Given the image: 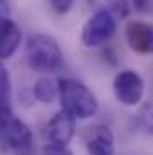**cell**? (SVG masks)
<instances>
[{
	"instance_id": "3957f363",
	"label": "cell",
	"mask_w": 153,
	"mask_h": 155,
	"mask_svg": "<svg viewBox=\"0 0 153 155\" xmlns=\"http://www.w3.org/2000/svg\"><path fill=\"white\" fill-rule=\"evenodd\" d=\"M27 63L33 71L54 72L63 65V52L58 41L49 35H31L25 47Z\"/></svg>"
},
{
	"instance_id": "8992f818",
	"label": "cell",
	"mask_w": 153,
	"mask_h": 155,
	"mask_svg": "<svg viewBox=\"0 0 153 155\" xmlns=\"http://www.w3.org/2000/svg\"><path fill=\"white\" fill-rule=\"evenodd\" d=\"M126 41L139 54H153V24L133 20L126 25Z\"/></svg>"
},
{
	"instance_id": "8fae6325",
	"label": "cell",
	"mask_w": 153,
	"mask_h": 155,
	"mask_svg": "<svg viewBox=\"0 0 153 155\" xmlns=\"http://www.w3.org/2000/svg\"><path fill=\"white\" fill-rule=\"evenodd\" d=\"M34 97L40 103H52L58 97V81H54L52 78L43 76L34 83Z\"/></svg>"
},
{
	"instance_id": "5bb4252c",
	"label": "cell",
	"mask_w": 153,
	"mask_h": 155,
	"mask_svg": "<svg viewBox=\"0 0 153 155\" xmlns=\"http://www.w3.org/2000/svg\"><path fill=\"white\" fill-rule=\"evenodd\" d=\"M49 4L56 15H67L72 9L74 0H49Z\"/></svg>"
},
{
	"instance_id": "2e32d148",
	"label": "cell",
	"mask_w": 153,
	"mask_h": 155,
	"mask_svg": "<svg viewBox=\"0 0 153 155\" xmlns=\"http://www.w3.org/2000/svg\"><path fill=\"white\" fill-rule=\"evenodd\" d=\"M133 7L139 13H148L151 11V0H133Z\"/></svg>"
},
{
	"instance_id": "7c38bea8",
	"label": "cell",
	"mask_w": 153,
	"mask_h": 155,
	"mask_svg": "<svg viewBox=\"0 0 153 155\" xmlns=\"http://www.w3.org/2000/svg\"><path fill=\"white\" fill-rule=\"evenodd\" d=\"M0 107H11V79L7 69L0 63Z\"/></svg>"
},
{
	"instance_id": "9c48e42d",
	"label": "cell",
	"mask_w": 153,
	"mask_h": 155,
	"mask_svg": "<svg viewBox=\"0 0 153 155\" xmlns=\"http://www.w3.org/2000/svg\"><path fill=\"white\" fill-rule=\"evenodd\" d=\"M22 41V31L18 24L11 18L0 20V61L11 58Z\"/></svg>"
},
{
	"instance_id": "277c9868",
	"label": "cell",
	"mask_w": 153,
	"mask_h": 155,
	"mask_svg": "<svg viewBox=\"0 0 153 155\" xmlns=\"http://www.w3.org/2000/svg\"><path fill=\"white\" fill-rule=\"evenodd\" d=\"M115 33V16L106 11H96L81 31V41L86 47H99Z\"/></svg>"
},
{
	"instance_id": "e0dca14e",
	"label": "cell",
	"mask_w": 153,
	"mask_h": 155,
	"mask_svg": "<svg viewBox=\"0 0 153 155\" xmlns=\"http://www.w3.org/2000/svg\"><path fill=\"white\" fill-rule=\"evenodd\" d=\"M2 18H9V4H7V0H0V20Z\"/></svg>"
},
{
	"instance_id": "30bf717a",
	"label": "cell",
	"mask_w": 153,
	"mask_h": 155,
	"mask_svg": "<svg viewBox=\"0 0 153 155\" xmlns=\"http://www.w3.org/2000/svg\"><path fill=\"white\" fill-rule=\"evenodd\" d=\"M94 11H106L115 18H124L130 13V0H86Z\"/></svg>"
},
{
	"instance_id": "6da1fadb",
	"label": "cell",
	"mask_w": 153,
	"mask_h": 155,
	"mask_svg": "<svg viewBox=\"0 0 153 155\" xmlns=\"http://www.w3.org/2000/svg\"><path fill=\"white\" fill-rule=\"evenodd\" d=\"M58 97L61 110L74 119H90L97 114L99 103L94 92L77 79L72 78L58 79Z\"/></svg>"
},
{
	"instance_id": "ba28073f",
	"label": "cell",
	"mask_w": 153,
	"mask_h": 155,
	"mask_svg": "<svg viewBox=\"0 0 153 155\" xmlns=\"http://www.w3.org/2000/svg\"><path fill=\"white\" fill-rule=\"evenodd\" d=\"M76 132V119L69 116L67 112H58L47 124V139L54 144H63L67 146Z\"/></svg>"
},
{
	"instance_id": "7a4b0ae2",
	"label": "cell",
	"mask_w": 153,
	"mask_h": 155,
	"mask_svg": "<svg viewBox=\"0 0 153 155\" xmlns=\"http://www.w3.org/2000/svg\"><path fill=\"white\" fill-rule=\"evenodd\" d=\"M0 141L16 155L34 153L33 132L11 107H0Z\"/></svg>"
},
{
	"instance_id": "52a82bcc",
	"label": "cell",
	"mask_w": 153,
	"mask_h": 155,
	"mask_svg": "<svg viewBox=\"0 0 153 155\" xmlns=\"http://www.w3.org/2000/svg\"><path fill=\"white\" fill-rule=\"evenodd\" d=\"M85 144L90 155H114L115 153V139L108 126L96 124L86 130Z\"/></svg>"
},
{
	"instance_id": "9a60e30c",
	"label": "cell",
	"mask_w": 153,
	"mask_h": 155,
	"mask_svg": "<svg viewBox=\"0 0 153 155\" xmlns=\"http://www.w3.org/2000/svg\"><path fill=\"white\" fill-rule=\"evenodd\" d=\"M41 155H74L67 146H63V144H54V143H50V144H47L43 150H41Z\"/></svg>"
},
{
	"instance_id": "5b68a950",
	"label": "cell",
	"mask_w": 153,
	"mask_h": 155,
	"mask_svg": "<svg viewBox=\"0 0 153 155\" xmlns=\"http://www.w3.org/2000/svg\"><path fill=\"white\" fill-rule=\"evenodd\" d=\"M114 94L119 103L126 107H135L142 101L144 81L135 71H121L114 78Z\"/></svg>"
},
{
	"instance_id": "4fadbf2b",
	"label": "cell",
	"mask_w": 153,
	"mask_h": 155,
	"mask_svg": "<svg viewBox=\"0 0 153 155\" xmlns=\"http://www.w3.org/2000/svg\"><path fill=\"white\" fill-rule=\"evenodd\" d=\"M137 124L144 134L153 135V103H146L141 108V112L137 116Z\"/></svg>"
}]
</instances>
